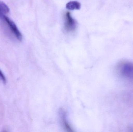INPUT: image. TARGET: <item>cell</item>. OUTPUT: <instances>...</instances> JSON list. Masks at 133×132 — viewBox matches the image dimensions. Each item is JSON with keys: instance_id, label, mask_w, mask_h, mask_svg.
<instances>
[{"instance_id": "obj_1", "label": "cell", "mask_w": 133, "mask_h": 132, "mask_svg": "<svg viewBox=\"0 0 133 132\" xmlns=\"http://www.w3.org/2000/svg\"><path fill=\"white\" fill-rule=\"evenodd\" d=\"M118 71L124 78L133 80V63L130 62L122 63L119 66Z\"/></svg>"}, {"instance_id": "obj_2", "label": "cell", "mask_w": 133, "mask_h": 132, "mask_svg": "<svg viewBox=\"0 0 133 132\" xmlns=\"http://www.w3.org/2000/svg\"><path fill=\"white\" fill-rule=\"evenodd\" d=\"M3 18L8 24V26L10 28V30L16 37L17 39L19 41H22L23 38L22 35L15 22L5 15L3 17Z\"/></svg>"}, {"instance_id": "obj_3", "label": "cell", "mask_w": 133, "mask_h": 132, "mask_svg": "<svg viewBox=\"0 0 133 132\" xmlns=\"http://www.w3.org/2000/svg\"><path fill=\"white\" fill-rule=\"evenodd\" d=\"M65 28L68 32L74 31L76 28L77 22L71 15L70 12H66L65 15Z\"/></svg>"}, {"instance_id": "obj_4", "label": "cell", "mask_w": 133, "mask_h": 132, "mask_svg": "<svg viewBox=\"0 0 133 132\" xmlns=\"http://www.w3.org/2000/svg\"><path fill=\"white\" fill-rule=\"evenodd\" d=\"M81 7L80 3L77 1H71L66 5V8L68 10H79Z\"/></svg>"}, {"instance_id": "obj_5", "label": "cell", "mask_w": 133, "mask_h": 132, "mask_svg": "<svg viewBox=\"0 0 133 132\" xmlns=\"http://www.w3.org/2000/svg\"><path fill=\"white\" fill-rule=\"evenodd\" d=\"M9 12V9L8 6L4 2L0 1V18H3Z\"/></svg>"}, {"instance_id": "obj_6", "label": "cell", "mask_w": 133, "mask_h": 132, "mask_svg": "<svg viewBox=\"0 0 133 132\" xmlns=\"http://www.w3.org/2000/svg\"><path fill=\"white\" fill-rule=\"evenodd\" d=\"M62 121L63 122V125H64V126L65 127L66 129L69 130L70 131H72V129L70 127V126H69V124H68V122L66 121V118L65 117V115L64 114H62Z\"/></svg>"}, {"instance_id": "obj_7", "label": "cell", "mask_w": 133, "mask_h": 132, "mask_svg": "<svg viewBox=\"0 0 133 132\" xmlns=\"http://www.w3.org/2000/svg\"><path fill=\"white\" fill-rule=\"evenodd\" d=\"M0 81H2L4 83H5L6 82L5 76L1 70H0Z\"/></svg>"}]
</instances>
